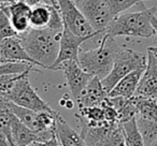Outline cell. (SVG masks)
Wrapping results in <instances>:
<instances>
[{"label":"cell","instance_id":"6da1fadb","mask_svg":"<svg viewBox=\"0 0 157 146\" xmlns=\"http://www.w3.org/2000/svg\"><path fill=\"white\" fill-rule=\"evenodd\" d=\"M61 31L50 28H30L26 33L20 36L23 47L38 67L52 69L58 56Z\"/></svg>","mask_w":157,"mask_h":146},{"label":"cell","instance_id":"7a4b0ae2","mask_svg":"<svg viewBox=\"0 0 157 146\" xmlns=\"http://www.w3.org/2000/svg\"><path fill=\"white\" fill-rule=\"evenodd\" d=\"M121 46L113 37L102 33L98 47L87 51H80L78 63L85 72L92 77L103 80L111 71L114 59Z\"/></svg>","mask_w":157,"mask_h":146},{"label":"cell","instance_id":"3957f363","mask_svg":"<svg viewBox=\"0 0 157 146\" xmlns=\"http://www.w3.org/2000/svg\"><path fill=\"white\" fill-rule=\"evenodd\" d=\"M157 12V8L153 7L144 9L143 11L132 13L118 14L113 18L103 33L110 37H135V38H153V30L151 18Z\"/></svg>","mask_w":157,"mask_h":146},{"label":"cell","instance_id":"277c9868","mask_svg":"<svg viewBox=\"0 0 157 146\" xmlns=\"http://www.w3.org/2000/svg\"><path fill=\"white\" fill-rule=\"evenodd\" d=\"M146 56L129 48L120 47L115 55L113 67L110 73L101 80L103 88L109 94L118 81L126 77L128 73L138 69H145Z\"/></svg>","mask_w":157,"mask_h":146},{"label":"cell","instance_id":"5b68a950","mask_svg":"<svg viewBox=\"0 0 157 146\" xmlns=\"http://www.w3.org/2000/svg\"><path fill=\"white\" fill-rule=\"evenodd\" d=\"M29 70L25 71L22 77L15 82L13 87L6 95H1L11 102L15 103L22 107H26L35 112H48V113H56L35 90L31 86L28 79Z\"/></svg>","mask_w":157,"mask_h":146},{"label":"cell","instance_id":"8992f818","mask_svg":"<svg viewBox=\"0 0 157 146\" xmlns=\"http://www.w3.org/2000/svg\"><path fill=\"white\" fill-rule=\"evenodd\" d=\"M75 5L92 28L100 35L117 16L107 0H75Z\"/></svg>","mask_w":157,"mask_h":146},{"label":"cell","instance_id":"52a82bcc","mask_svg":"<svg viewBox=\"0 0 157 146\" xmlns=\"http://www.w3.org/2000/svg\"><path fill=\"white\" fill-rule=\"evenodd\" d=\"M59 14L66 26L70 31L80 37H88L90 39L100 36L96 32L90 23L86 21L81 11L76 7L75 1L73 0H56Z\"/></svg>","mask_w":157,"mask_h":146},{"label":"cell","instance_id":"ba28073f","mask_svg":"<svg viewBox=\"0 0 157 146\" xmlns=\"http://www.w3.org/2000/svg\"><path fill=\"white\" fill-rule=\"evenodd\" d=\"M81 137L86 146H105L112 142L124 140L120 122H105L98 126L80 124Z\"/></svg>","mask_w":157,"mask_h":146},{"label":"cell","instance_id":"9c48e42d","mask_svg":"<svg viewBox=\"0 0 157 146\" xmlns=\"http://www.w3.org/2000/svg\"><path fill=\"white\" fill-rule=\"evenodd\" d=\"M90 40L88 37H80V36L74 35L72 31H70L66 26H63V29L61 31L60 40H59V51L58 56L53 65L52 69L55 71L56 67L60 65L61 62L67 60H74L78 61V56L80 53L81 45L84 42Z\"/></svg>","mask_w":157,"mask_h":146},{"label":"cell","instance_id":"30bf717a","mask_svg":"<svg viewBox=\"0 0 157 146\" xmlns=\"http://www.w3.org/2000/svg\"><path fill=\"white\" fill-rule=\"evenodd\" d=\"M55 70H63V74L67 80V84L69 90L73 97L74 101L81 95L82 90L85 88L90 80L92 79V75L88 74L78 66V61L67 60L58 65Z\"/></svg>","mask_w":157,"mask_h":146},{"label":"cell","instance_id":"8fae6325","mask_svg":"<svg viewBox=\"0 0 157 146\" xmlns=\"http://www.w3.org/2000/svg\"><path fill=\"white\" fill-rule=\"evenodd\" d=\"M11 131L12 141L15 146H28L33 142L48 141L55 135L54 129L42 131V132H36V131L29 129L27 126H25L14 115L12 118Z\"/></svg>","mask_w":157,"mask_h":146},{"label":"cell","instance_id":"7c38bea8","mask_svg":"<svg viewBox=\"0 0 157 146\" xmlns=\"http://www.w3.org/2000/svg\"><path fill=\"white\" fill-rule=\"evenodd\" d=\"M135 96L157 100V71L153 58V53L150 50H147L145 70L140 79Z\"/></svg>","mask_w":157,"mask_h":146},{"label":"cell","instance_id":"4fadbf2b","mask_svg":"<svg viewBox=\"0 0 157 146\" xmlns=\"http://www.w3.org/2000/svg\"><path fill=\"white\" fill-rule=\"evenodd\" d=\"M0 58L6 62H27L38 67L23 47L20 37L0 40Z\"/></svg>","mask_w":157,"mask_h":146},{"label":"cell","instance_id":"5bb4252c","mask_svg":"<svg viewBox=\"0 0 157 146\" xmlns=\"http://www.w3.org/2000/svg\"><path fill=\"white\" fill-rule=\"evenodd\" d=\"M2 11L6 12V14L9 16L12 27L18 36L24 35L31 28L29 23L31 7L24 0H18L6 9H2Z\"/></svg>","mask_w":157,"mask_h":146},{"label":"cell","instance_id":"9a60e30c","mask_svg":"<svg viewBox=\"0 0 157 146\" xmlns=\"http://www.w3.org/2000/svg\"><path fill=\"white\" fill-rule=\"evenodd\" d=\"M109 97L108 92L103 88L101 84V80L98 77H93L82 90L81 95L75 100L76 104L78 107H94V105H99Z\"/></svg>","mask_w":157,"mask_h":146},{"label":"cell","instance_id":"2e32d148","mask_svg":"<svg viewBox=\"0 0 157 146\" xmlns=\"http://www.w3.org/2000/svg\"><path fill=\"white\" fill-rule=\"evenodd\" d=\"M54 131L59 146H86L81 134L73 130L60 114L57 115L55 120Z\"/></svg>","mask_w":157,"mask_h":146},{"label":"cell","instance_id":"e0dca14e","mask_svg":"<svg viewBox=\"0 0 157 146\" xmlns=\"http://www.w3.org/2000/svg\"><path fill=\"white\" fill-rule=\"evenodd\" d=\"M145 69H138L130 72L126 77H123L121 81L117 82L115 86L112 88L109 92V97H125V98H130L135 96L136 90H137L138 84L140 82L142 74Z\"/></svg>","mask_w":157,"mask_h":146},{"label":"cell","instance_id":"ac0fdd59","mask_svg":"<svg viewBox=\"0 0 157 146\" xmlns=\"http://www.w3.org/2000/svg\"><path fill=\"white\" fill-rule=\"evenodd\" d=\"M109 102L113 105L116 110L118 115V122L122 124L127 120H130L132 118L137 117V107H136L133 96L130 98L125 97H108Z\"/></svg>","mask_w":157,"mask_h":146},{"label":"cell","instance_id":"d6986e66","mask_svg":"<svg viewBox=\"0 0 157 146\" xmlns=\"http://www.w3.org/2000/svg\"><path fill=\"white\" fill-rule=\"evenodd\" d=\"M55 7L48 3H39L31 7V11L29 14V23L30 27L35 29L48 28L50 25L52 13ZM57 9V8H56Z\"/></svg>","mask_w":157,"mask_h":146},{"label":"cell","instance_id":"ffe728a7","mask_svg":"<svg viewBox=\"0 0 157 146\" xmlns=\"http://www.w3.org/2000/svg\"><path fill=\"white\" fill-rule=\"evenodd\" d=\"M136 107H137V116L145 118L148 120L157 122V100L152 98H144L140 96H133Z\"/></svg>","mask_w":157,"mask_h":146},{"label":"cell","instance_id":"44dd1931","mask_svg":"<svg viewBox=\"0 0 157 146\" xmlns=\"http://www.w3.org/2000/svg\"><path fill=\"white\" fill-rule=\"evenodd\" d=\"M123 137L126 146H144L143 139L139 131L136 118L121 124Z\"/></svg>","mask_w":157,"mask_h":146},{"label":"cell","instance_id":"7402d4cb","mask_svg":"<svg viewBox=\"0 0 157 146\" xmlns=\"http://www.w3.org/2000/svg\"><path fill=\"white\" fill-rule=\"evenodd\" d=\"M136 120L143 139L144 146H150L151 144L157 142V122L145 119L140 116H137Z\"/></svg>","mask_w":157,"mask_h":146},{"label":"cell","instance_id":"603a6c76","mask_svg":"<svg viewBox=\"0 0 157 146\" xmlns=\"http://www.w3.org/2000/svg\"><path fill=\"white\" fill-rule=\"evenodd\" d=\"M28 70H38L36 66L27 62H2L0 63V77L7 74H20Z\"/></svg>","mask_w":157,"mask_h":146},{"label":"cell","instance_id":"cb8c5ba5","mask_svg":"<svg viewBox=\"0 0 157 146\" xmlns=\"http://www.w3.org/2000/svg\"><path fill=\"white\" fill-rule=\"evenodd\" d=\"M11 37H20V36L12 27L9 16L6 14V12L0 10V40Z\"/></svg>","mask_w":157,"mask_h":146},{"label":"cell","instance_id":"d4e9b609","mask_svg":"<svg viewBox=\"0 0 157 146\" xmlns=\"http://www.w3.org/2000/svg\"><path fill=\"white\" fill-rule=\"evenodd\" d=\"M107 1L110 3L116 15H118V14H122L124 11L128 10L129 8L133 7L138 3L143 2L145 0H107Z\"/></svg>","mask_w":157,"mask_h":146},{"label":"cell","instance_id":"484cf974","mask_svg":"<svg viewBox=\"0 0 157 146\" xmlns=\"http://www.w3.org/2000/svg\"><path fill=\"white\" fill-rule=\"evenodd\" d=\"M30 71V70H29ZM24 73V72H23ZM23 73L20 74H7L0 77V95H6L15 84V82L22 77Z\"/></svg>","mask_w":157,"mask_h":146},{"label":"cell","instance_id":"4316f807","mask_svg":"<svg viewBox=\"0 0 157 146\" xmlns=\"http://www.w3.org/2000/svg\"><path fill=\"white\" fill-rule=\"evenodd\" d=\"M28 146H59V143H58V140H57L56 135H54L52 139L48 140V141L33 142V143L29 144Z\"/></svg>","mask_w":157,"mask_h":146},{"label":"cell","instance_id":"83f0119b","mask_svg":"<svg viewBox=\"0 0 157 146\" xmlns=\"http://www.w3.org/2000/svg\"><path fill=\"white\" fill-rule=\"evenodd\" d=\"M151 23H152L153 26V30H154V35H153V38H154V47H157V17L156 16H152L151 18Z\"/></svg>","mask_w":157,"mask_h":146},{"label":"cell","instance_id":"f1b7e54d","mask_svg":"<svg viewBox=\"0 0 157 146\" xmlns=\"http://www.w3.org/2000/svg\"><path fill=\"white\" fill-rule=\"evenodd\" d=\"M13 144V142H10L8 140L7 135L0 130V146H12Z\"/></svg>","mask_w":157,"mask_h":146},{"label":"cell","instance_id":"f546056e","mask_svg":"<svg viewBox=\"0 0 157 146\" xmlns=\"http://www.w3.org/2000/svg\"><path fill=\"white\" fill-rule=\"evenodd\" d=\"M16 1H18V0H0V10L6 9V8H8L9 6L16 2Z\"/></svg>","mask_w":157,"mask_h":146},{"label":"cell","instance_id":"4dcf8cb0","mask_svg":"<svg viewBox=\"0 0 157 146\" xmlns=\"http://www.w3.org/2000/svg\"><path fill=\"white\" fill-rule=\"evenodd\" d=\"M105 146H126V145H125L124 140H120V141L112 142V143L108 144V145H105Z\"/></svg>","mask_w":157,"mask_h":146},{"label":"cell","instance_id":"1f68e13d","mask_svg":"<svg viewBox=\"0 0 157 146\" xmlns=\"http://www.w3.org/2000/svg\"><path fill=\"white\" fill-rule=\"evenodd\" d=\"M147 50H150V48H147ZM151 52L153 53V58H154V62H155V67H156V71H157V53L154 52V51L150 50Z\"/></svg>","mask_w":157,"mask_h":146},{"label":"cell","instance_id":"d6a6232c","mask_svg":"<svg viewBox=\"0 0 157 146\" xmlns=\"http://www.w3.org/2000/svg\"><path fill=\"white\" fill-rule=\"evenodd\" d=\"M50 2H51V5H52L53 7H55V8H57V9H58V7H57L56 0H50Z\"/></svg>","mask_w":157,"mask_h":146},{"label":"cell","instance_id":"836d02e7","mask_svg":"<svg viewBox=\"0 0 157 146\" xmlns=\"http://www.w3.org/2000/svg\"><path fill=\"white\" fill-rule=\"evenodd\" d=\"M150 50H152V51H154V52H156L157 53V47H154V46H151V47H148Z\"/></svg>","mask_w":157,"mask_h":146},{"label":"cell","instance_id":"e575fe53","mask_svg":"<svg viewBox=\"0 0 157 146\" xmlns=\"http://www.w3.org/2000/svg\"><path fill=\"white\" fill-rule=\"evenodd\" d=\"M150 146H157V142H155V143H153V144H151Z\"/></svg>","mask_w":157,"mask_h":146},{"label":"cell","instance_id":"d590c367","mask_svg":"<svg viewBox=\"0 0 157 146\" xmlns=\"http://www.w3.org/2000/svg\"><path fill=\"white\" fill-rule=\"evenodd\" d=\"M2 62H6V61H3V60H2V59L0 58V63H2Z\"/></svg>","mask_w":157,"mask_h":146},{"label":"cell","instance_id":"8d00e7d4","mask_svg":"<svg viewBox=\"0 0 157 146\" xmlns=\"http://www.w3.org/2000/svg\"><path fill=\"white\" fill-rule=\"evenodd\" d=\"M12 146H15V145H14V144H13V145H12Z\"/></svg>","mask_w":157,"mask_h":146}]
</instances>
